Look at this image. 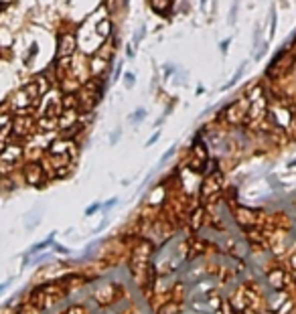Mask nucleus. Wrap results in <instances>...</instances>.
Here are the masks:
<instances>
[{
	"label": "nucleus",
	"mask_w": 296,
	"mask_h": 314,
	"mask_svg": "<svg viewBox=\"0 0 296 314\" xmlns=\"http://www.w3.org/2000/svg\"><path fill=\"white\" fill-rule=\"evenodd\" d=\"M203 213H205V211H203L201 207L193 211V215H191V229H195V231H197V229L201 227V221H203Z\"/></svg>",
	"instance_id": "f8f14e48"
},
{
	"label": "nucleus",
	"mask_w": 296,
	"mask_h": 314,
	"mask_svg": "<svg viewBox=\"0 0 296 314\" xmlns=\"http://www.w3.org/2000/svg\"><path fill=\"white\" fill-rule=\"evenodd\" d=\"M178 312H180V302H176V300L166 302L156 310V314H178Z\"/></svg>",
	"instance_id": "9d476101"
},
{
	"label": "nucleus",
	"mask_w": 296,
	"mask_h": 314,
	"mask_svg": "<svg viewBox=\"0 0 296 314\" xmlns=\"http://www.w3.org/2000/svg\"><path fill=\"white\" fill-rule=\"evenodd\" d=\"M156 138H158V134H154V136H152V138H150V140H148V146H150V144H152V142H156Z\"/></svg>",
	"instance_id": "f3484780"
},
{
	"label": "nucleus",
	"mask_w": 296,
	"mask_h": 314,
	"mask_svg": "<svg viewBox=\"0 0 296 314\" xmlns=\"http://www.w3.org/2000/svg\"><path fill=\"white\" fill-rule=\"evenodd\" d=\"M4 8H6V4H4V2H0V12H2Z\"/></svg>",
	"instance_id": "a211bd4d"
},
{
	"label": "nucleus",
	"mask_w": 296,
	"mask_h": 314,
	"mask_svg": "<svg viewBox=\"0 0 296 314\" xmlns=\"http://www.w3.org/2000/svg\"><path fill=\"white\" fill-rule=\"evenodd\" d=\"M78 49V38L73 36V34H63L59 38V49H57V55L61 59H69L73 53H76Z\"/></svg>",
	"instance_id": "423d86ee"
},
{
	"label": "nucleus",
	"mask_w": 296,
	"mask_h": 314,
	"mask_svg": "<svg viewBox=\"0 0 296 314\" xmlns=\"http://www.w3.org/2000/svg\"><path fill=\"white\" fill-rule=\"evenodd\" d=\"M24 178H26L28 184L39 186V184H43V180H45V168H43L39 162H28V164L24 166Z\"/></svg>",
	"instance_id": "39448f33"
},
{
	"label": "nucleus",
	"mask_w": 296,
	"mask_h": 314,
	"mask_svg": "<svg viewBox=\"0 0 296 314\" xmlns=\"http://www.w3.org/2000/svg\"><path fill=\"white\" fill-rule=\"evenodd\" d=\"M150 4H152V8H154L156 12L166 14V12L170 10V6H172V0H150Z\"/></svg>",
	"instance_id": "9b49d317"
},
{
	"label": "nucleus",
	"mask_w": 296,
	"mask_h": 314,
	"mask_svg": "<svg viewBox=\"0 0 296 314\" xmlns=\"http://www.w3.org/2000/svg\"><path fill=\"white\" fill-rule=\"evenodd\" d=\"M126 86H128V88L134 86V75H126Z\"/></svg>",
	"instance_id": "2eb2a0df"
},
{
	"label": "nucleus",
	"mask_w": 296,
	"mask_h": 314,
	"mask_svg": "<svg viewBox=\"0 0 296 314\" xmlns=\"http://www.w3.org/2000/svg\"><path fill=\"white\" fill-rule=\"evenodd\" d=\"M82 284L84 278H78V276H67V278H61V280H53V282H47L39 288H34L28 296V304H32L34 308L39 310H51L55 306H59L67 294L71 292V286L73 284Z\"/></svg>",
	"instance_id": "f257e3e1"
},
{
	"label": "nucleus",
	"mask_w": 296,
	"mask_h": 314,
	"mask_svg": "<svg viewBox=\"0 0 296 314\" xmlns=\"http://www.w3.org/2000/svg\"><path fill=\"white\" fill-rule=\"evenodd\" d=\"M142 36H144V26H142V28H140V30L136 32V38H134V43H136V45H138V43L142 41Z\"/></svg>",
	"instance_id": "4468645a"
},
{
	"label": "nucleus",
	"mask_w": 296,
	"mask_h": 314,
	"mask_svg": "<svg viewBox=\"0 0 296 314\" xmlns=\"http://www.w3.org/2000/svg\"><path fill=\"white\" fill-rule=\"evenodd\" d=\"M20 156H22L20 146H4L2 152H0V170L2 172L10 170L20 160Z\"/></svg>",
	"instance_id": "20e7f679"
},
{
	"label": "nucleus",
	"mask_w": 296,
	"mask_h": 314,
	"mask_svg": "<svg viewBox=\"0 0 296 314\" xmlns=\"http://www.w3.org/2000/svg\"><path fill=\"white\" fill-rule=\"evenodd\" d=\"M122 298V286L116 282H104L94 290V300L100 308L112 306L114 302H118Z\"/></svg>",
	"instance_id": "7ed1b4c3"
},
{
	"label": "nucleus",
	"mask_w": 296,
	"mask_h": 314,
	"mask_svg": "<svg viewBox=\"0 0 296 314\" xmlns=\"http://www.w3.org/2000/svg\"><path fill=\"white\" fill-rule=\"evenodd\" d=\"M30 128H32V120L26 116H18L16 120H12V136L16 138H24L30 134Z\"/></svg>",
	"instance_id": "0eeeda50"
},
{
	"label": "nucleus",
	"mask_w": 296,
	"mask_h": 314,
	"mask_svg": "<svg viewBox=\"0 0 296 314\" xmlns=\"http://www.w3.org/2000/svg\"><path fill=\"white\" fill-rule=\"evenodd\" d=\"M98 209H100V205H92V207H90V209L86 211V215H92V213H96Z\"/></svg>",
	"instance_id": "dca6fc26"
},
{
	"label": "nucleus",
	"mask_w": 296,
	"mask_h": 314,
	"mask_svg": "<svg viewBox=\"0 0 296 314\" xmlns=\"http://www.w3.org/2000/svg\"><path fill=\"white\" fill-rule=\"evenodd\" d=\"M59 314H92V310L86 304H71V306L63 308Z\"/></svg>",
	"instance_id": "1a4fd4ad"
},
{
	"label": "nucleus",
	"mask_w": 296,
	"mask_h": 314,
	"mask_svg": "<svg viewBox=\"0 0 296 314\" xmlns=\"http://www.w3.org/2000/svg\"><path fill=\"white\" fill-rule=\"evenodd\" d=\"M246 112H248V104H246V102H234V104L226 110V118H228V122L236 124V122H240L242 118L246 116Z\"/></svg>",
	"instance_id": "6e6552de"
},
{
	"label": "nucleus",
	"mask_w": 296,
	"mask_h": 314,
	"mask_svg": "<svg viewBox=\"0 0 296 314\" xmlns=\"http://www.w3.org/2000/svg\"><path fill=\"white\" fill-rule=\"evenodd\" d=\"M18 314H43V310L34 308L32 304H26V306H20V308H18Z\"/></svg>",
	"instance_id": "ddd939ff"
},
{
	"label": "nucleus",
	"mask_w": 296,
	"mask_h": 314,
	"mask_svg": "<svg viewBox=\"0 0 296 314\" xmlns=\"http://www.w3.org/2000/svg\"><path fill=\"white\" fill-rule=\"evenodd\" d=\"M154 252H156V246L150 240H140L138 244L132 246L130 258H128V270H130L134 280H142V284H144L148 272L152 268Z\"/></svg>",
	"instance_id": "f03ea898"
}]
</instances>
